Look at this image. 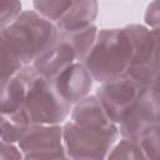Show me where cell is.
Returning <instances> with one entry per match:
<instances>
[{
	"label": "cell",
	"instance_id": "cell-1",
	"mask_svg": "<svg viewBox=\"0 0 160 160\" xmlns=\"http://www.w3.org/2000/svg\"><path fill=\"white\" fill-rule=\"evenodd\" d=\"M132 60V46L124 28L101 29L82 64L100 84L125 78Z\"/></svg>",
	"mask_w": 160,
	"mask_h": 160
},
{
	"label": "cell",
	"instance_id": "cell-2",
	"mask_svg": "<svg viewBox=\"0 0 160 160\" xmlns=\"http://www.w3.org/2000/svg\"><path fill=\"white\" fill-rule=\"evenodd\" d=\"M1 32L24 66L45 55L56 44L59 35L56 26L35 10L21 11Z\"/></svg>",
	"mask_w": 160,
	"mask_h": 160
},
{
	"label": "cell",
	"instance_id": "cell-3",
	"mask_svg": "<svg viewBox=\"0 0 160 160\" xmlns=\"http://www.w3.org/2000/svg\"><path fill=\"white\" fill-rule=\"evenodd\" d=\"M16 76L26 86L22 109L31 125H60L66 120L72 105L58 94L49 79L38 75L30 65L24 66Z\"/></svg>",
	"mask_w": 160,
	"mask_h": 160
},
{
	"label": "cell",
	"instance_id": "cell-4",
	"mask_svg": "<svg viewBox=\"0 0 160 160\" xmlns=\"http://www.w3.org/2000/svg\"><path fill=\"white\" fill-rule=\"evenodd\" d=\"M132 46V60L125 75L140 88L158 86L159 74V30L140 24L124 26Z\"/></svg>",
	"mask_w": 160,
	"mask_h": 160
},
{
	"label": "cell",
	"instance_id": "cell-5",
	"mask_svg": "<svg viewBox=\"0 0 160 160\" xmlns=\"http://www.w3.org/2000/svg\"><path fill=\"white\" fill-rule=\"evenodd\" d=\"M118 138V125L96 129L80 126L70 120L62 125V145L71 160H105Z\"/></svg>",
	"mask_w": 160,
	"mask_h": 160
},
{
	"label": "cell",
	"instance_id": "cell-6",
	"mask_svg": "<svg viewBox=\"0 0 160 160\" xmlns=\"http://www.w3.org/2000/svg\"><path fill=\"white\" fill-rule=\"evenodd\" d=\"M159 88L142 89L118 124L119 135L124 139L139 141L159 128Z\"/></svg>",
	"mask_w": 160,
	"mask_h": 160
},
{
	"label": "cell",
	"instance_id": "cell-7",
	"mask_svg": "<svg viewBox=\"0 0 160 160\" xmlns=\"http://www.w3.org/2000/svg\"><path fill=\"white\" fill-rule=\"evenodd\" d=\"M142 89L145 88H140L129 78H120L101 84L96 89L95 96L110 120L118 125L125 111L135 101Z\"/></svg>",
	"mask_w": 160,
	"mask_h": 160
},
{
	"label": "cell",
	"instance_id": "cell-8",
	"mask_svg": "<svg viewBox=\"0 0 160 160\" xmlns=\"http://www.w3.org/2000/svg\"><path fill=\"white\" fill-rule=\"evenodd\" d=\"M22 155L65 154L62 145V126L60 125H30L18 141Z\"/></svg>",
	"mask_w": 160,
	"mask_h": 160
},
{
	"label": "cell",
	"instance_id": "cell-9",
	"mask_svg": "<svg viewBox=\"0 0 160 160\" xmlns=\"http://www.w3.org/2000/svg\"><path fill=\"white\" fill-rule=\"evenodd\" d=\"M58 94L70 105L86 98L92 88V78L82 62H74L56 74L51 80Z\"/></svg>",
	"mask_w": 160,
	"mask_h": 160
},
{
	"label": "cell",
	"instance_id": "cell-10",
	"mask_svg": "<svg viewBox=\"0 0 160 160\" xmlns=\"http://www.w3.org/2000/svg\"><path fill=\"white\" fill-rule=\"evenodd\" d=\"M74 62H79L76 52L65 35L59 32L56 44L30 66L38 75L51 80L56 74Z\"/></svg>",
	"mask_w": 160,
	"mask_h": 160
},
{
	"label": "cell",
	"instance_id": "cell-11",
	"mask_svg": "<svg viewBox=\"0 0 160 160\" xmlns=\"http://www.w3.org/2000/svg\"><path fill=\"white\" fill-rule=\"evenodd\" d=\"M70 121L80 126L96 129H109L116 126V124L110 120L95 95H88L76 102L74 108H71Z\"/></svg>",
	"mask_w": 160,
	"mask_h": 160
},
{
	"label": "cell",
	"instance_id": "cell-12",
	"mask_svg": "<svg viewBox=\"0 0 160 160\" xmlns=\"http://www.w3.org/2000/svg\"><path fill=\"white\" fill-rule=\"evenodd\" d=\"M99 12V4L94 0L72 1L66 12L54 24L61 32H72L94 25Z\"/></svg>",
	"mask_w": 160,
	"mask_h": 160
},
{
	"label": "cell",
	"instance_id": "cell-13",
	"mask_svg": "<svg viewBox=\"0 0 160 160\" xmlns=\"http://www.w3.org/2000/svg\"><path fill=\"white\" fill-rule=\"evenodd\" d=\"M26 86L16 75L0 80V114L15 112L22 108Z\"/></svg>",
	"mask_w": 160,
	"mask_h": 160
},
{
	"label": "cell",
	"instance_id": "cell-14",
	"mask_svg": "<svg viewBox=\"0 0 160 160\" xmlns=\"http://www.w3.org/2000/svg\"><path fill=\"white\" fill-rule=\"evenodd\" d=\"M30 125L31 122L22 108L15 112L0 114V141L9 144L18 142Z\"/></svg>",
	"mask_w": 160,
	"mask_h": 160
},
{
	"label": "cell",
	"instance_id": "cell-15",
	"mask_svg": "<svg viewBox=\"0 0 160 160\" xmlns=\"http://www.w3.org/2000/svg\"><path fill=\"white\" fill-rule=\"evenodd\" d=\"M98 31H99L98 28L95 25H91L82 30H78V31H72V32H62L65 35V38L72 45L79 62H82L84 59L86 58V55L89 54V51L96 39ZM59 32H61V31H59Z\"/></svg>",
	"mask_w": 160,
	"mask_h": 160
},
{
	"label": "cell",
	"instance_id": "cell-16",
	"mask_svg": "<svg viewBox=\"0 0 160 160\" xmlns=\"http://www.w3.org/2000/svg\"><path fill=\"white\" fill-rule=\"evenodd\" d=\"M24 65L0 30V80L16 75Z\"/></svg>",
	"mask_w": 160,
	"mask_h": 160
},
{
	"label": "cell",
	"instance_id": "cell-17",
	"mask_svg": "<svg viewBox=\"0 0 160 160\" xmlns=\"http://www.w3.org/2000/svg\"><path fill=\"white\" fill-rule=\"evenodd\" d=\"M105 160H146V158L139 141L121 138V140L111 148Z\"/></svg>",
	"mask_w": 160,
	"mask_h": 160
},
{
	"label": "cell",
	"instance_id": "cell-18",
	"mask_svg": "<svg viewBox=\"0 0 160 160\" xmlns=\"http://www.w3.org/2000/svg\"><path fill=\"white\" fill-rule=\"evenodd\" d=\"M72 0L70 1H64V0H56V1H34L32 6L34 10L40 14L42 18L48 19L49 21H51L52 24H55L69 9V6L71 5Z\"/></svg>",
	"mask_w": 160,
	"mask_h": 160
},
{
	"label": "cell",
	"instance_id": "cell-19",
	"mask_svg": "<svg viewBox=\"0 0 160 160\" xmlns=\"http://www.w3.org/2000/svg\"><path fill=\"white\" fill-rule=\"evenodd\" d=\"M146 160H159V128L139 140Z\"/></svg>",
	"mask_w": 160,
	"mask_h": 160
},
{
	"label": "cell",
	"instance_id": "cell-20",
	"mask_svg": "<svg viewBox=\"0 0 160 160\" xmlns=\"http://www.w3.org/2000/svg\"><path fill=\"white\" fill-rule=\"evenodd\" d=\"M22 5L19 1H0V30L11 24L20 14Z\"/></svg>",
	"mask_w": 160,
	"mask_h": 160
},
{
	"label": "cell",
	"instance_id": "cell-21",
	"mask_svg": "<svg viewBox=\"0 0 160 160\" xmlns=\"http://www.w3.org/2000/svg\"><path fill=\"white\" fill-rule=\"evenodd\" d=\"M144 20L146 24V28L152 30H159V22H160V12H159V1H151L146 6V11L144 15Z\"/></svg>",
	"mask_w": 160,
	"mask_h": 160
},
{
	"label": "cell",
	"instance_id": "cell-22",
	"mask_svg": "<svg viewBox=\"0 0 160 160\" xmlns=\"http://www.w3.org/2000/svg\"><path fill=\"white\" fill-rule=\"evenodd\" d=\"M0 160H24V155L14 144L0 141Z\"/></svg>",
	"mask_w": 160,
	"mask_h": 160
},
{
	"label": "cell",
	"instance_id": "cell-23",
	"mask_svg": "<svg viewBox=\"0 0 160 160\" xmlns=\"http://www.w3.org/2000/svg\"><path fill=\"white\" fill-rule=\"evenodd\" d=\"M24 160H71L66 154H51V155H24Z\"/></svg>",
	"mask_w": 160,
	"mask_h": 160
}]
</instances>
